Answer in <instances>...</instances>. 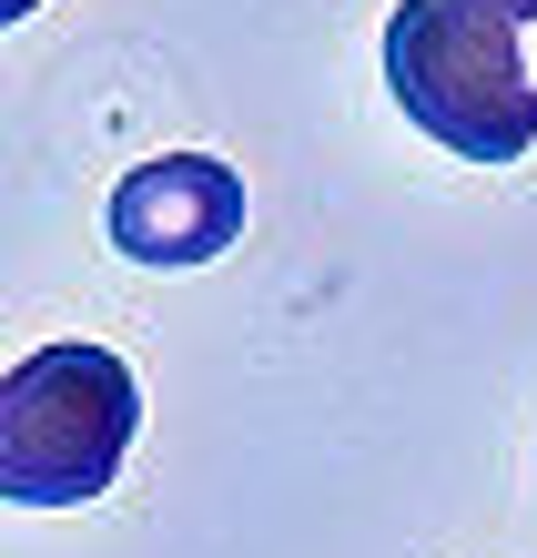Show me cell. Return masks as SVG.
Returning a JSON list of instances; mask_svg holds the SVG:
<instances>
[{
  "mask_svg": "<svg viewBox=\"0 0 537 558\" xmlns=\"http://www.w3.org/2000/svg\"><path fill=\"white\" fill-rule=\"evenodd\" d=\"M386 92L456 162H517L537 143V72L497 0H395Z\"/></svg>",
  "mask_w": 537,
  "mask_h": 558,
  "instance_id": "6da1fadb",
  "label": "cell"
},
{
  "mask_svg": "<svg viewBox=\"0 0 537 558\" xmlns=\"http://www.w3.org/2000/svg\"><path fill=\"white\" fill-rule=\"evenodd\" d=\"M143 437V386L112 345H41L0 376V498L11 508H82L122 477Z\"/></svg>",
  "mask_w": 537,
  "mask_h": 558,
  "instance_id": "7a4b0ae2",
  "label": "cell"
},
{
  "mask_svg": "<svg viewBox=\"0 0 537 558\" xmlns=\"http://www.w3.org/2000/svg\"><path fill=\"white\" fill-rule=\"evenodd\" d=\"M102 223H112V254L183 275V265L233 254V234H244V183H233V162H213V153H162V162L112 183Z\"/></svg>",
  "mask_w": 537,
  "mask_h": 558,
  "instance_id": "3957f363",
  "label": "cell"
},
{
  "mask_svg": "<svg viewBox=\"0 0 537 558\" xmlns=\"http://www.w3.org/2000/svg\"><path fill=\"white\" fill-rule=\"evenodd\" d=\"M30 11H41V0H0V31H11V21H30Z\"/></svg>",
  "mask_w": 537,
  "mask_h": 558,
  "instance_id": "277c9868",
  "label": "cell"
},
{
  "mask_svg": "<svg viewBox=\"0 0 537 558\" xmlns=\"http://www.w3.org/2000/svg\"><path fill=\"white\" fill-rule=\"evenodd\" d=\"M497 11H508V21H537V0H497Z\"/></svg>",
  "mask_w": 537,
  "mask_h": 558,
  "instance_id": "5b68a950",
  "label": "cell"
}]
</instances>
